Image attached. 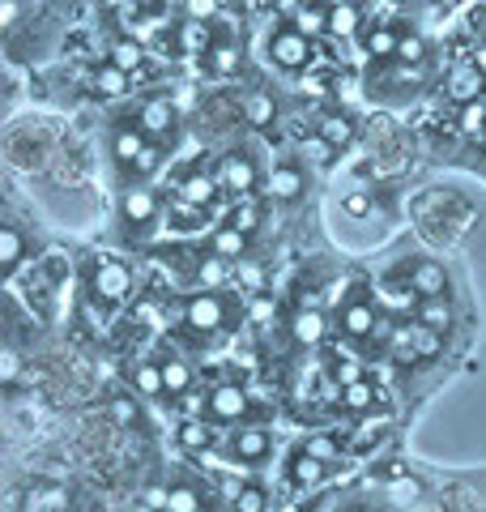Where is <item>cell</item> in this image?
Returning a JSON list of instances; mask_svg holds the SVG:
<instances>
[{"label": "cell", "instance_id": "1", "mask_svg": "<svg viewBox=\"0 0 486 512\" xmlns=\"http://www.w3.org/2000/svg\"><path fill=\"white\" fill-rule=\"evenodd\" d=\"M265 60L273 64V69H282V73H303L307 64L316 60V39L307 35L295 18L278 22L269 30V39H265Z\"/></svg>", "mask_w": 486, "mask_h": 512}, {"label": "cell", "instance_id": "2", "mask_svg": "<svg viewBox=\"0 0 486 512\" xmlns=\"http://www.w3.org/2000/svg\"><path fill=\"white\" fill-rule=\"evenodd\" d=\"M111 158H116V167L128 175H150L162 163L158 141L150 133H141L137 124H120L116 133H111Z\"/></svg>", "mask_w": 486, "mask_h": 512}, {"label": "cell", "instance_id": "3", "mask_svg": "<svg viewBox=\"0 0 486 512\" xmlns=\"http://www.w3.org/2000/svg\"><path fill=\"white\" fill-rule=\"evenodd\" d=\"M128 295H133V269L116 256H99L90 269V299L103 303V308H116Z\"/></svg>", "mask_w": 486, "mask_h": 512}, {"label": "cell", "instance_id": "4", "mask_svg": "<svg viewBox=\"0 0 486 512\" xmlns=\"http://www.w3.org/2000/svg\"><path fill=\"white\" fill-rule=\"evenodd\" d=\"M162 214V201H158V192L150 184H128L120 192V222L133 235H145V231H154V222Z\"/></svg>", "mask_w": 486, "mask_h": 512}, {"label": "cell", "instance_id": "5", "mask_svg": "<svg viewBox=\"0 0 486 512\" xmlns=\"http://www.w3.org/2000/svg\"><path fill=\"white\" fill-rule=\"evenodd\" d=\"M226 320H231V308H226V299L218 291H201L184 303V325L197 333H218L226 329Z\"/></svg>", "mask_w": 486, "mask_h": 512}, {"label": "cell", "instance_id": "6", "mask_svg": "<svg viewBox=\"0 0 486 512\" xmlns=\"http://www.w3.org/2000/svg\"><path fill=\"white\" fill-rule=\"evenodd\" d=\"M226 453H231L235 466H261V461L273 453V436L265 427H252L243 423L231 431V444H226Z\"/></svg>", "mask_w": 486, "mask_h": 512}, {"label": "cell", "instance_id": "7", "mask_svg": "<svg viewBox=\"0 0 486 512\" xmlns=\"http://www.w3.org/2000/svg\"><path fill=\"white\" fill-rule=\"evenodd\" d=\"M133 124L141 128V133H150L154 141H162V137L175 133V124H180V107H175L167 94H154V99H145V103L137 107Z\"/></svg>", "mask_w": 486, "mask_h": 512}, {"label": "cell", "instance_id": "8", "mask_svg": "<svg viewBox=\"0 0 486 512\" xmlns=\"http://www.w3.org/2000/svg\"><path fill=\"white\" fill-rule=\"evenodd\" d=\"M218 180H222V188L231 192V197H252V192L261 188V171H256L252 154H239V150H235V154L222 158Z\"/></svg>", "mask_w": 486, "mask_h": 512}, {"label": "cell", "instance_id": "9", "mask_svg": "<svg viewBox=\"0 0 486 512\" xmlns=\"http://www.w3.org/2000/svg\"><path fill=\"white\" fill-rule=\"evenodd\" d=\"M482 90H486V73L478 69L474 60H461V64H452V73H448V82H444V94L457 107L465 103H478L482 99Z\"/></svg>", "mask_w": 486, "mask_h": 512}, {"label": "cell", "instance_id": "10", "mask_svg": "<svg viewBox=\"0 0 486 512\" xmlns=\"http://www.w3.org/2000/svg\"><path fill=\"white\" fill-rule=\"evenodd\" d=\"M252 414V397L239 389V384H218L214 393H209V419L218 423H243Z\"/></svg>", "mask_w": 486, "mask_h": 512}, {"label": "cell", "instance_id": "11", "mask_svg": "<svg viewBox=\"0 0 486 512\" xmlns=\"http://www.w3.org/2000/svg\"><path fill=\"white\" fill-rule=\"evenodd\" d=\"M303 188H307V175H303L299 163H278L265 175V192L273 201H299Z\"/></svg>", "mask_w": 486, "mask_h": 512}, {"label": "cell", "instance_id": "12", "mask_svg": "<svg viewBox=\"0 0 486 512\" xmlns=\"http://www.w3.org/2000/svg\"><path fill=\"white\" fill-rule=\"evenodd\" d=\"M30 256V244H26V235L18 227V218H5L0 222V269H5V278L18 274V265Z\"/></svg>", "mask_w": 486, "mask_h": 512}, {"label": "cell", "instance_id": "13", "mask_svg": "<svg viewBox=\"0 0 486 512\" xmlns=\"http://www.w3.org/2000/svg\"><path fill=\"white\" fill-rule=\"evenodd\" d=\"M376 325H380V316H376V308H371L363 295H354L346 308H342V333H346L350 342L371 338V333H376Z\"/></svg>", "mask_w": 486, "mask_h": 512}, {"label": "cell", "instance_id": "14", "mask_svg": "<svg viewBox=\"0 0 486 512\" xmlns=\"http://www.w3.org/2000/svg\"><path fill=\"white\" fill-rule=\"evenodd\" d=\"M218 188H222V180L218 175H209V171H188V175H180L175 180V197H184V201H192V205H214L218 201Z\"/></svg>", "mask_w": 486, "mask_h": 512}, {"label": "cell", "instance_id": "15", "mask_svg": "<svg viewBox=\"0 0 486 512\" xmlns=\"http://www.w3.org/2000/svg\"><path fill=\"white\" fill-rule=\"evenodd\" d=\"M205 69L214 73V77L239 73V43L226 35V30H218V35L209 39V47H205Z\"/></svg>", "mask_w": 486, "mask_h": 512}, {"label": "cell", "instance_id": "16", "mask_svg": "<svg viewBox=\"0 0 486 512\" xmlns=\"http://www.w3.org/2000/svg\"><path fill=\"white\" fill-rule=\"evenodd\" d=\"M410 291L418 299H440L448 291V274H444V265H435V261H418L410 269Z\"/></svg>", "mask_w": 486, "mask_h": 512}, {"label": "cell", "instance_id": "17", "mask_svg": "<svg viewBox=\"0 0 486 512\" xmlns=\"http://www.w3.org/2000/svg\"><path fill=\"white\" fill-rule=\"evenodd\" d=\"M324 333H329V320H324L320 308H299L295 320H290V338L299 346H320Z\"/></svg>", "mask_w": 486, "mask_h": 512}, {"label": "cell", "instance_id": "18", "mask_svg": "<svg viewBox=\"0 0 486 512\" xmlns=\"http://www.w3.org/2000/svg\"><path fill=\"white\" fill-rule=\"evenodd\" d=\"M128 380H133V389H137L141 397H167L162 363H154V359H137V363H128Z\"/></svg>", "mask_w": 486, "mask_h": 512}, {"label": "cell", "instance_id": "19", "mask_svg": "<svg viewBox=\"0 0 486 512\" xmlns=\"http://www.w3.org/2000/svg\"><path fill=\"white\" fill-rule=\"evenodd\" d=\"M128 82H133V73H124L120 64H111V60H107V64H99V69H94V77H90L94 94H103V99H124V94L133 90Z\"/></svg>", "mask_w": 486, "mask_h": 512}, {"label": "cell", "instance_id": "20", "mask_svg": "<svg viewBox=\"0 0 486 512\" xmlns=\"http://www.w3.org/2000/svg\"><path fill=\"white\" fill-rule=\"evenodd\" d=\"M324 474H329V461L316 457V453H307V448H299L295 461H290V483H295V487H320Z\"/></svg>", "mask_w": 486, "mask_h": 512}, {"label": "cell", "instance_id": "21", "mask_svg": "<svg viewBox=\"0 0 486 512\" xmlns=\"http://www.w3.org/2000/svg\"><path fill=\"white\" fill-rule=\"evenodd\" d=\"M359 26H363L359 5H350V0H333L329 5V35L350 39V35H359Z\"/></svg>", "mask_w": 486, "mask_h": 512}, {"label": "cell", "instance_id": "22", "mask_svg": "<svg viewBox=\"0 0 486 512\" xmlns=\"http://www.w3.org/2000/svg\"><path fill=\"white\" fill-rule=\"evenodd\" d=\"M69 508V491L64 487H30L22 495V512H64Z\"/></svg>", "mask_w": 486, "mask_h": 512}, {"label": "cell", "instance_id": "23", "mask_svg": "<svg viewBox=\"0 0 486 512\" xmlns=\"http://www.w3.org/2000/svg\"><path fill=\"white\" fill-rule=\"evenodd\" d=\"M167 227L171 231H201L205 227V205H192L184 197H175L167 205Z\"/></svg>", "mask_w": 486, "mask_h": 512}, {"label": "cell", "instance_id": "24", "mask_svg": "<svg viewBox=\"0 0 486 512\" xmlns=\"http://www.w3.org/2000/svg\"><path fill=\"white\" fill-rule=\"evenodd\" d=\"M209 252H218L226 256V261H243V252H248V231H239V227H218L214 239H209Z\"/></svg>", "mask_w": 486, "mask_h": 512}, {"label": "cell", "instance_id": "25", "mask_svg": "<svg viewBox=\"0 0 486 512\" xmlns=\"http://www.w3.org/2000/svg\"><path fill=\"white\" fill-rule=\"evenodd\" d=\"M145 56H150V52H145V43L133 39V35H124V39L111 43V56H107V60H111V64H120L124 73H137L141 64H145Z\"/></svg>", "mask_w": 486, "mask_h": 512}, {"label": "cell", "instance_id": "26", "mask_svg": "<svg viewBox=\"0 0 486 512\" xmlns=\"http://www.w3.org/2000/svg\"><path fill=\"white\" fill-rule=\"evenodd\" d=\"M162 512H205V491L197 483H175L167 487V508Z\"/></svg>", "mask_w": 486, "mask_h": 512}, {"label": "cell", "instance_id": "27", "mask_svg": "<svg viewBox=\"0 0 486 512\" xmlns=\"http://www.w3.org/2000/svg\"><path fill=\"white\" fill-rule=\"evenodd\" d=\"M295 22L307 30L312 39L320 35H329V5H320V0H299V9H295Z\"/></svg>", "mask_w": 486, "mask_h": 512}, {"label": "cell", "instance_id": "28", "mask_svg": "<svg viewBox=\"0 0 486 512\" xmlns=\"http://www.w3.org/2000/svg\"><path fill=\"white\" fill-rule=\"evenodd\" d=\"M226 278H231V261L218 252H209L205 261L197 265V282H201V291H218V286H226Z\"/></svg>", "mask_w": 486, "mask_h": 512}, {"label": "cell", "instance_id": "29", "mask_svg": "<svg viewBox=\"0 0 486 512\" xmlns=\"http://www.w3.org/2000/svg\"><path fill=\"white\" fill-rule=\"evenodd\" d=\"M397 47H401L397 30H388V26H371V30H367V56H371V60H393Z\"/></svg>", "mask_w": 486, "mask_h": 512}, {"label": "cell", "instance_id": "30", "mask_svg": "<svg viewBox=\"0 0 486 512\" xmlns=\"http://www.w3.org/2000/svg\"><path fill=\"white\" fill-rule=\"evenodd\" d=\"M376 393H380V389L363 376V380H354V384H346V389H342V406H346L350 414H363V410L376 406Z\"/></svg>", "mask_w": 486, "mask_h": 512}, {"label": "cell", "instance_id": "31", "mask_svg": "<svg viewBox=\"0 0 486 512\" xmlns=\"http://www.w3.org/2000/svg\"><path fill=\"white\" fill-rule=\"evenodd\" d=\"M320 137L329 141L333 150H346L350 141H354V120L350 116H324L320 120Z\"/></svg>", "mask_w": 486, "mask_h": 512}, {"label": "cell", "instance_id": "32", "mask_svg": "<svg viewBox=\"0 0 486 512\" xmlns=\"http://www.w3.org/2000/svg\"><path fill=\"white\" fill-rule=\"evenodd\" d=\"M162 380H167V393L171 397H184L188 389H192V367L184 363V359H162Z\"/></svg>", "mask_w": 486, "mask_h": 512}, {"label": "cell", "instance_id": "33", "mask_svg": "<svg viewBox=\"0 0 486 512\" xmlns=\"http://www.w3.org/2000/svg\"><path fill=\"white\" fill-rule=\"evenodd\" d=\"M180 444L188 453H205V448H214V431L205 427V419H184L180 423Z\"/></svg>", "mask_w": 486, "mask_h": 512}, {"label": "cell", "instance_id": "34", "mask_svg": "<svg viewBox=\"0 0 486 512\" xmlns=\"http://www.w3.org/2000/svg\"><path fill=\"white\" fill-rule=\"evenodd\" d=\"M243 116H248L252 124H269L273 116H278V103H273V94L256 90V94H248V103H243Z\"/></svg>", "mask_w": 486, "mask_h": 512}, {"label": "cell", "instance_id": "35", "mask_svg": "<svg viewBox=\"0 0 486 512\" xmlns=\"http://www.w3.org/2000/svg\"><path fill=\"white\" fill-rule=\"evenodd\" d=\"M418 320L444 333V329L452 325V308H448V299H444V295H440V299H423V308H418Z\"/></svg>", "mask_w": 486, "mask_h": 512}, {"label": "cell", "instance_id": "36", "mask_svg": "<svg viewBox=\"0 0 486 512\" xmlns=\"http://www.w3.org/2000/svg\"><path fill=\"white\" fill-rule=\"evenodd\" d=\"M226 222H231V227H239V231H256V227H261V205H256L252 197H239V205H235V210H231V218H226Z\"/></svg>", "mask_w": 486, "mask_h": 512}, {"label": "cell", "instance_id": "37", "mask_svg": "<svg viewBox=\"0 0 486 512\" xmlns=\"http://www.w3.org/2000/svg\"><path fill=\"white\" fill-rule=\"evenodd\" d=\"M440 346H444V333L423 325V320H414V350H418V359H431Z\"/></svg>", "mask_w": 486, "mask_h": 512}, {"label": "cell", "instance_id": "38", "mask_svg": "<svg viewBox=\"0 0 486 512\" xmlns=\"http://www.w3.org/2000/svg\"><path fill=\"white\" fill-rule=\"evenodd\" d=\"M18 376H22V350H18V342H5V346H0V380L13 389Z\"/></svg>", "mask_w": 486, "mask_h": 512}, {"label": "cell", "instance_id": "39", "mask_svg": "<svg viewBox=\"0 0 486 512\" xmlns=\"http://www.w3.org/2000/svg\"><path fill=\"white\" fill-rule=\"evenodd\" d=\"M461 133L465 137H486V103H465L461 107Z\"/></svg>", "mask_w": 486, "mask_h": 512}, {"label": "cell", "instance_id": "40", "mask_svg": "<svg viewBox=\"0 0 486 512\" xmlns=\"http://www.w3.org/2000/svg\"><path fill=\"white\" fill-rule=\"evenodd\" d=\"M226 0H180V13L192 22H214L218 13H222Z\"/></svg>", "mask_w": 486, "mask_h": 512}, {"label": "cell", "instance_id": "41", "mask_svg": "<svg viewBox=\"0 0 486 512\" xmlns=\"http://www.w3.org/2000/svg\"><path fill=\"white\" fill-rule=\"evenodd\" d=\"M299 150H303V158H312V163H320V167H324V163H329V158L337 154V150H333V146H329V141H324L320 133L303 137V146H299Z\"/></svg>", "mask_w": 486, "mask_h": 512}, {"label": "cell", "instance_id": "42", "mask_svg": "<svg viewBox=\"0 0 486 512\" xmlns=\"http://www.w3.org/2000/svg\"><path fill=\"white\" fill-rule=\"evenodd\" d=\"M342 210H346L350 218H367V214H371V192H367V188H350L346 197H342Z\"/></svg>", "mask_w": 486, "mask_h": 512}, {"label": "cell", "instance_id": "43", "mask_svg": "<svg viewBox=\"0 0 486 512\" xmlns=\"http://www.w3.org/2000/svg\"><path fill=\"white\" fill-rule=\"evenodd\" d=\"M397 60H401V64H423V60H427V43L418 39V35H405L401 47H397Z\"/></svg>", "mask_w": 486, "mask_h": 512}, {"label": "cell", "instance_id": "44", "mask_svg": "<svg viewBox=\"0 0 486 512\" xmlns=\"http://www.w3.org/2000/svg\"><path fill=\"white\" fill-rule=\"evenodd\" d=\"M265 491L261 487H243L239 495H235V512H265Z\"/></svg>", "mask_w": 486, "mask_h": 512}, {"label": "cell", "instance_id": "45", "mask_svg": "<svg viewBox=\"0 0 486 512\" xmlns=\"http://www.w3.org/2000/svg\"><path fill=\"white\" fill-rule=\"evenodd\" d=\"M393 500L397 504H418V500H423V483H418V478H397V483H393Z\"/></svg>", "mask_w": 486, "mask_h": 512}, {"label": "cell", "instance_id": "46", "mask_svg": "<svg viewBox=\"0 0 486 512\" xmlns=\"http://www.w3.org/2000/svg\"><path fill=\"white\" fill-rule=\"evenodd\" d=\"M333 380H337V384H342V389H346V384L363 380V367L354 363V359H346V363H337V367H333Z\"/></svg>", "mask_w": 486, "mask_h": 512}, {"label": "cell", "instance_id": "47", "mask_svg": "<svg viewBox=\"0 0 486 512\" xmlns=\"http://www.w3.org/2000/svg\"><path fill=\"white\" fill-rule=\"evenodd\" d=\"M303 448H307V453H316V457H324V461H333V457H337V444H333L329 436H312Z\"/></svg>", "mask_w": 486, "mask_h": 512}, {"label": "cell", "instance_id": "48", "mask_svg": "<svg viewBox=\"0 0 486 512\" xmlns=\"http://www.w3.org/2000/svg\"><path fill=\"white\" fill-rule=\"evenodd\" d=\"M94 5H99V9H111V13H120V9L133 5V0H94Z\"/></svg>", "mask_w": 486, "mask_h": 512}, {"label": "cell", "instance_id": "49", "mask_svg": "<svg viewBox=\"0 0 486 512\" xmlns=\"http://www.w3.org/2000/svg\"><path fill=\"white\" fill-rule=\"evenodd\" d=\"M474 64H478V69L486 73V47H474Z\"/></svg>", "mask_w": 486, "mask_h": 512}, {"label": "cell", "instance_id": "50", "mask_svg": "<svg viewBox=\"0 0 486 512\" xmlns=\"http://www.w3.org/2000/svg\"><path fill=\"white\" fill-rule=\"evenodd\" d=\"M133 512H162V508H154L150 500H137V504H133Z\"/></svg>", "mask_w": 486, "mask_h": 512}, {"label": "cell", "instance_id": "51", "mask_svg": "<svg viewBox=\"0 0 486 512\" xmlns=\"http://www.w3.org/2000/svg\"><path fill=\"white\" fill-rule=\"evenodd\" d=\"M252 5H273V0H252Z\"/></svg>", "mask_w": 486, "mask_h": 512}]
</instances>
